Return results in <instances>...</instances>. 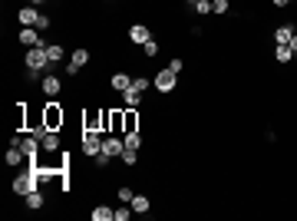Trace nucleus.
Masks as SVG:
<instances>
[{
	"mask_svg": "<svg viewBox=\"0 0 297 221\" xmlns=\"http://www.w3.org/2000/svg\"><path fill=\"white\" fill-rule=\"evenodd\" d=\"M46 66H50L46 46H30V50H27V70L40 73V70H46Z\"/></svg>",
	"mask_w": 297,
	"mask_h": 221,
	"instance_id": "nucleus-2",
	"label": "nucleus"
},
{
	"mask_svg": "<svg viewBox=\"0 0 297 221\" xmlns=\"http://www.w3.org/2000/svg\"><path fill=\"white\" fill-rule=\"evenodd\" d=\"M93 218L96 221H116V208H109V205H96V208H93Z\"/></svg>",
	"mask_w": 297,
	"mask_h": 221,
	"instance_id": "nucleus-18",
	"label": "nucleus"
},
{
	"mask_svg": "<svg viewBox=\"0 0 297 221\" xmlns=\"http://www.w3.org/2000/svg\"><path fill=\"white\" fill-rule=\"evenodd\" d=\"M129 215H132V205H119L116 208V221H129Z\"/></svg>",
	"mask_w": 297,
	"mask_h": 221,
	"instance_id": "nucleus-27",
	"label": "nucleus"
},
{
	"mask_svg": "<svg viewBox=\"0 0 297 221\" xmlns=\"http://www.w3.org/2000/svg\"><path fill=\"white\" fill-rule=\"evenodd\" d=\"M46 57H50V63H60V60L66 57V50H63L60 43H53V46H46Z\"/></svg>",
	"mask_w": 297,
	"mask_h": 221,
	"instance_id": "nucleus-24",
	"label": "nucleus"
},
{
	"mask_svg": "<svg viewBox=\"0 0 297 221\" xmlns=\"http://www.w3.org/2000/svg\"><path fill=\"white\" fill-rule=\"evenodd\" d=\"M40 149H43V152H56V149H60V135L46 129V135L40 139Z\"/></svg>",
	"mask_w": 297,
	"mask_h": 221,
	"instance_id": "nucleus-17",
	"label": "nucleus"
},
{
	"mask_svg": "<svg viewBox=\"0 0 297 221\" xmlns=\"http://www.w3.org/2000/svg\"><path fill=\"white\" fill-rule=\"evenodd\" d=\"M132 195H136V191H132L129 185H122V188H119V202H122V205H129V202H132Z\"/></svg>",
	"mask_w": 297,
	"mask_h": 221,
	"instance_id": "nucleus-28",
	"label": "nucleus"
},
{
	"mask_svg": "<svg viewBox=\"0 0 297 221\" xmlns=\"http://www.w3.org/2000/svg\"><path fill=\"white\" fill-rule=\"evenodd\" d=\"M294 23H284V26H278L274 30V43H291V37H294Z\"/></svg>",
	"mask_w": 297,
	"mask_h": 221,
	"instance_id": "nucleus-14",
	"label": "nucleus"
},
{
	"mask_svg": "<svg viewBox=\"0 0 297 221\" xmlns=\"http://www.w3.org/2000/svg\"><path fill=\"white\" fill-rule=\"evenodd\" d=\"M168 70H172V73H182V70H185V63H182V60H179V57H175V60H172V63H168Z\"/></svg>",
	"mask_w": 297,
	"mask_h": 221,
	"instance_id": "nucleus-32",
	"label": "nucleus"
},
{
	"mask_svg": "<svg viewBox=\"0 0 297 221\" xmlns=\"http://www.w3.org/2000/svg\"><path fill=\"white\" fill-rule=\"evenodd\" d=\"M287 46H291V53H294V57H297V33H294V37H291V43H287Z\"/></svg>",
	"mask_w": 297,
	"mask_h": 221,
	"instance_id": "nucleus-34",
	"label": "nucleus"
},
{
	"mask_svg": "<svg viewBox=\"0 0 297 221\" xmlns=\"http://www.w3.org/2000/svg\"><path fill=\"white\" fill-rule=\"evenodd\" d=\"M83 152H86L89 158L103 155V135H99V129H86V132H83Z\"/></svg>",
	"mask_w": 297,
	"mask_h": 221,
	"instance_id": "nucleus-3",
	"label": "nucleus"
},
{
	"mask_svg": "<svg viewBox=\"0 0 297 221\" xmlns=\"http://www.w3.org/2000/svg\"><path fill=\"white\" fill-rule=\"evenodd\" d=\"M122 106H126V109H139V106H142V93L129 86V89L122 93Z\"/></svg>",
	"mask_w": 297,
	"mask_h": 221,
	"instance_id": "nucleus-10",
	"label": "nucleus"
},
{
	"mask_svg": "<svg viewBox=\"0 0 297 221\" xmlns=\"http://www.w3.org/2000/svg\"><path fill=\"white\" fill-rule=\"evenodd\" d=\"M228 10H231L228 0H211V13H228Z\"/></svg>",
	"mask_w": 297,
	"mask_h": 221,
	"instance_id": "nucleus-26",
	"label": "nucleus"
},
{
	"mask_svg": "<svg viewBox=\"0 0 297 221\" xmlns=\"http://www.w3.org/2000/svg\"><path fill=\"white\" fill-rule=\"evenodd\" d=\"M122 142H126V149H142V135L139 132H122Z\"/></svg>",
	"mask_w": 297,
	"mask_h": 221,
	"instance_id": "nucleus-22",
	"label": "nucleus"
},
{
	"mask_svg": "<svg viewBox=\"0 0 297 221\" xmlns=\"http://www.w3.org/2000/svg\"><path fill=\"white\" fill-rule=\"evenodd\" d=\"M126 132H139V113L126 109Z\"/></svg>",
	"mask_w": 297,
	"mask_h": 221,
	"instance_id": "nucleus-21",
	"label": "nucleus"
},
{
	"mask_svg": "<svg viewBox=\"0 0 297 221\" xmlns=\"http://www.w3.org/2000/svg\"><path fill=\"white\" fill-rule=\"evenodd\" d=\"M60 89H63V82H60V76H43V93L46 96H60Z\"/></svg>",
	"mask_w": 297,
	"mask_h": 221,
	"instance_id": "nucleus-13",
	"label": "nucleus"
},
{
	"mask_svg": "<svg viewBox=\"0 0 297 221\" xmlns=\"http://www.w3.org/2000/svg\"><path fill=\"white\" fill-rule=\"evenodd\" d=\"M271 4H274V7H287V4H291V0H271Z\"/></svg>",
	"mask_w": 297,
	"mask_h": 221,
	"instance_id": "nucleus-35",
	"label": "nucleus"
},
{
	"mask_svg": "<svg viewBox=\"0 0 297 221\" xmlns=\"http://www.w3.org/2000/svg\"><path fill=\"white\" fill-rule=\"evenodd\" d=\"M142 50H145V57H155V53H159V43L148 40V43H142Z\"/></svg>",
	"mask_w": 297,
	"mask_h": 221,
	"instance_id": "nucleus-31",
	"label": "nucleus"
},
{
	"mask_svg": "<svg viewBox=\"0 0 297 221\" xmlns=\"http://www.w3.org/2000/svg\"><path fill=\"white\" fill-rule=\"evenodd\" d=\"M132 211H136V215H148V208H152V202H148L145 195H132Z\"/></svg>",
	"mask_w": 297,
	"mask_h": 221,
	"instance_id": "nucleus-15",
	"label": "nucleus"
},
{
	"mask_svg": "<svg viewBox=\"0 0 297 221\" xmlns=\"http://www.w3.org/2000/svg\"><path fill=\"white\" fill-rule=\"evenodd\" d=\"M129 86H132V76H126V73H112V89H116V93H126Z\"/></svg>",
	"mask_w": 297,
	"mask_h": 221,
	"instance_id": "nucleus-19",
	"label": "nucleus"
},
{
	"mask_svg": "<svg viewBox=\"0 0 297 221\" xmlns=\"http://www.w3.org/2000/svg\"><path fill=\"white\" fill-rule=\"evenodd\" d=\"M86 63H89V53L86 50H73V57H69V63H66V76H76Z\"/></svg>",
	"mask_w": 297,
	"mask_h": 221,
	"instance_id": "nucleus-6",
	"label": "nucleus"
},
{
	"mask_svg": "<svg viewBox=\"0 0 297 221\" xmlns=\"http://www.w3.org/2000/svg\"><path fill=\"white\" fill-rule=\"evenodd\" d=\"M63 119H66V116H63L60 102H46V106H43V126L50 129V132H60V129H63Z\"/></svg>",
	"mask_w": 297,
	"mask_h": 221,
	"instance_id": "nucleus-1",
	"label": "nucleus"
},
{
	"mask_svg": "<svg viewBox=\"0 0 297 221\" xmlns=\"http://www.w3.org/2000/svg\"><path fill=\"white\" fill-rule=\"evenodd\" d=\"M37 4H43V0H33V7H37Z\"/></svg>",
	"mask_w": 297,
	"mask_h": 221,
	"instance_id": "nucleus-36",
	"label": "nucleus"
},
{
	"mask_svg": "<svg viewBox=\"0 0 297 221\" xmlns=\"http://www.w3.org/2000/svg\"><path fill=\"white\" fill-rule=\"evenodd\" d=\"M37 182H40V175H37V165L30 162V172H27V175H20L17 182H13V191H17V195H30V191L37 188Z\"/></svg>",
	"mask_w": 297,
	"mask_h": 221,
	"instance_id": "nucleus-4",
	"label": "nucleus"
},
{
	"mask_svg": "<svg viewBox=\"0 0 297 221\" xmlns=\"http://www.w3.org/2000/svg\"><path fill=\"white\" fill-rule=\"evenodd\" d=\"M20 43L30 50V46H43V40H40V30H33V26H23L20 30Z\"/></svg>",
	"mask_w": 297,
	"mask_h": 221,
	"instance_id": "nucleus-8",
	"label": "nucleus"
},
{
	"mask_svg": "<svg viewBox=\"0 0 297 221\" xmlns=\"http://www.w3.org/2000/svg\"><path fill=\"white\" fill-rule=\"evenodd\" d=\"M23 149H20V146H13V149H7V165H20V162H23Z\"/></svg>",
	"mask_w": 297,
	"mask_h": 221,
	"instance_id": "nucleus-23",
	"label": "nucleus"
},
{
	"mask_svg": "<svg viewBox=\"0 0 297 221\" xmlns=\"http://www.w3.org/2000/svg\"><path fill=\"white\" fill-rule=\"evenodd\" d=\"M132 89H139V93H145V89H148V79H145V76H136V79H132Z\"/></svg>",
	"mask_w": 297,
	"mask_h": 221,
	"instance_id": "nucleus-30",
	"label": "nucleus"
},
{
	"mask_svg": "<svg viewBox=\"0 0 297 221\" xmlns=\"http://www.w3.org/2000/svg\"><path fill=\"white\" fill-rule=\"evenodd\" d=\"M119 158H122L126 165H136L139 162V149H122V155H119Z\"/></svg>",
	"mask_w": 297,
	"mask_h": 221,
	"instance_id": "nucleus-25",
	"label": "nucleus"
},
{
	"mask_svg": "<svg viewBox=\"0 0 297 221\" xmlns=\"http://www.w3.org/2000/svg\"><path fill=\"white\" fill-rule=\"evenodd\" d=\"M37 30H50V17H46V13H40V20H37Z\"/></svg>",
	"mask_w": 297,
	"mask_h": 221,
	"instance_id": "nucleus-33",
	"label": "nucleus"
},
{
	"mask_svg": "<svg viewBox=\"0 0 297 221\" xmlns=\"http://www.w3.org/2000/svg\"><path fill=\"white\" fill-rule=\"evenodd\" d=\"M188 4H192V7H195V4H198V0H188Z\"/></svg>",
	"mask_w": 297,
	"mask_h": 221,
	"instance_id": "nucleus-37",
	"label": "nucleus"
},
{
	"mask_svg": "<svg viewBox=\"0 0 297 221\" xmlns=\"http://www.w3.org/2000/svg\"><path fill=\"white\" fill-rule=\"evenodd\" d=\"M17 20L23 26H37V20H40V13H37V7H23V10L17 13Z\"/></svg>",
	"mask_w": 297,
	"mask_h": 221,
	"instance_id": "nucleus-12",
	"label": "nucleus"
},
{
	"mask_svg": "<svg viewBox=\"0 0 297 221\" xmlns=\"http://www.w3.org/2000/svg\"><path fill=\"white\" fill-rule=\"evenodd\" d=\"M13 146H20V149H23V155L30 158V162L37 158V152H40V142H37V139H17Z\"/></svg>",
	"mask_w": 297,
	"mask_h": 221,
	"instance_id": "nucleus-11",
	"label": "nucleus"
},
{
	"mask_svg": "<svg viewBox=\"0 0 297 221\" xmlns=\"http://www.w3.org/2000/svg\"><path fill=\"white\" fill-rule=\"evenodd\" d=\"M122 149H126V142L119 139V135H109V139H103V155L119 158V155H122Z\"/></svg>",
	"mask_w": 297,
	"mask_h": 221,
	"instance_id": "nucleus-7",
	"label": "nucleus"
},
{
	"mask_svg": "<svg viewBox=\"0 0 297 221\" xmlns=\"http://www.w3.org/2000/svg\"><path fill=\"white\" fill-rule=\"evenodd\" d=\"M175 82H179V73H172V70H159V73H155V79H152V86L159 89V93H172Z\"/></svg>",
	"mask_w": 297,
	"mask_h": 221,
	"instance_id": "nucleus-5",
	"label": "nucleus"
},
{
	"mask_svg": "<svg viewBox=\"0 0 297 221\" xmlns=\"http://www.w3.org/2000/svg\"><path fill=\"white\" fill-rule=\"evenodd\" d=\"M23 198H27V208H30V211H40V208H43V195H40V188H33L30 195H23Z\"/></svg>",
	"mask_w": 297,
	"mask_h": 221,
	"instance_id": "nucleus-20",
	"label": "nucleus"
},
{
	"mask_svg": "<svg viewBox=\"0 0 297 221\" xmlns=\"http://www.w3.org/2000/svg\"><path fill=\"white\" fill-rule=\"evenodd\" d=\"M129 40H132V43H148L152 33H148L145 23H136V26H129Z\"/></svg>",
	"mask_w": 297,
	"mask_h": 221,
	"instance_id": "nucleus-9",
	"label": "nucleus"
},
{
	"mask_svg": "<svg viewBox=\"0 0 297 221\" xmlns=\"http://www.w3.org/2000/svg\"><path fill=\"white\" fill-rule=\"evenodd\" d=\"M195 13H202V17H205V13H211V0H198V4H195Z\"/></svg>",
	"mask_w": 297,
	"mask_h": 221,
	"instance_id": "nucleus-29",
	"label": "nucleus"
},
{
	"mask_svg": "<svg viewBox=\"0 0 297 221\" xmlns=\"http://www.w3.org/2000/svg\"><path fill=\"white\" fill-rule=\"evenodd\" d=\"M274 60H278V63H291V60H294L291 46H287V43H274Z\"/></svg>",
	"mask_w": 297,
	"mask_h": 221,
	"instance_id": "nucleus-16",
	"label": "nucleus"
}]
</instances>
